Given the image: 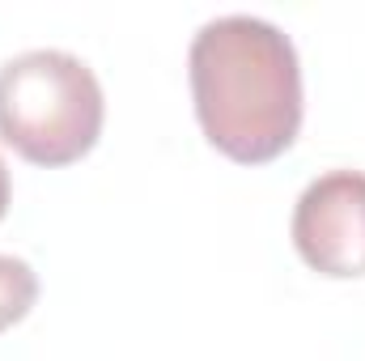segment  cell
I'll list each match as a JSON object with an SVG mask.
<instances>
[{
    "label": "cell",
    "mask_w": 365,
    "mask_h": 361,
    "mask_svg": "<svg viewBox=\"0 0 365 361\" xmlns=\"http://www.w3.org/2000/svg\"><path fill=\"white\" fill-rule=\"evenodd\" d=\"M293 247L297 255L331 280L365 276V175L327 171L297 195L293 208Z\"/></svg>",
    "instance_id": "cell-3"
},
{
    "label": "cell",
    "mask_w": 365,
    "mask_h": 361,
    "mask_svg": "<svg viewBox=\"0 0 365 361\" xmlns=\"http://www.w3.org/2000/svg\"><path fill=\"white\" fill-rule=\"evenodd\" d=\"M106 98L86 60L38 47L0 64V141L34 166H73L102 136Z\"/></svg>",
    "instance_id": "cell-2"
},
{
    "label": "cell",
    "mask_w": 365,
    "mask_h": 361,
    "mask_svg": "<svg viewBox=\"0 0 365 361\" xmlns=\"http://www.w3.org/2000/svg\"><path fill=\"white\" fill-rule=\"evenodd\" d=\"M9 200H13V175H9V166H4V158H0V221H4V213H9Z\"/></svg>",
    "instance_id": "cell-5"
},
{
    "label": "cell",
    "mask_w": 365,
    "mask_h": 361,
    "mask_svg": "<svg viewBox=\"0 0 365 361\" xmlns=\"http://www.w3.org/2000/svg\"><path fill=\"white\" fill-rule=\"evenodd\" d=\"M195 119L230 162H276L302 132V64L293 39L247 13L200 26L187 51Z\"/></svg>",
    "instance_id": "cell-1"
},
{
    "label": "cell",
    "mask_w": 365,
    "mask_h": 361,
    "mask_svg": "<svg viewBox=\"0 0 365 361\" xmlns=\"http://www.w3.org/2000/svg\"><path fill=\"white\" fill-rule=\"evenodd\" d=\"M38 302V272L17 255H0V332L21 323Z\"/></svg>",
    "instance_id": "cell-4"
}]
</instances>
